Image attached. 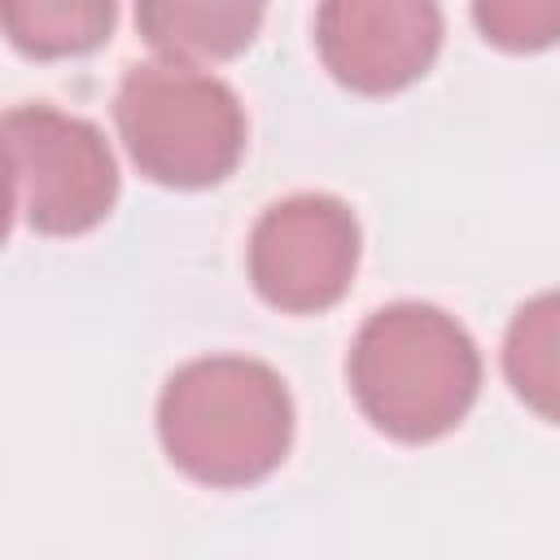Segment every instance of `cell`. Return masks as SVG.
<instances>
[{"instance_id":"7","label":"cell","mask_w":560,"mask_h":560,"mask_svg":"<svg viewBox=\"0 0 560 560\" xmlns=\"http://www.w3.org/2000/svg\"><path fill=\"white\" fill-rule=\"evenodd\" d=\"M136 26L158 61L206 70L254 44L262 9L241 0H149L136 9Z\"/></svg>"},{"instance_id":"3","label":"cell","mask_w":560,"mask_h":560,"mask_svg":"<svg viewBox=\"0 0 560 560\" xmlns=\"http://www.w3.org/2000/svg\"><path fill=\"white\" fill-rule=\"evenodd\" d=\"M114 127L136 171L162 188H214L245 158V105L210 70L140 61L114 92Z\"/></svg>"},{"instance_id":"5","label":"cell","mask_w":560,"mask_h":560,"mask_svg":"<svg viewBox=\"0 0 560 560\" xmlns=\"http://www.w3.org/2000/svg\"><path fill=\"white\" fill-rule=\"evenodd\" d=\"M359 219L332 192H293L271 201L245 241L254 293L284 315H319L337 306L359 271Z\"/></svg>"},{"instance_id":"2","label":"cell","mask_w":560,"mask_h":560,"mask_svg":"<svg viewBox=\"0 0 560 560\" xmlns=\"http://www.w3.org/2000/svg\"><path fill=\"white\" fill-rule=\"evenodd\" d=\"M346 381L363 420L407 446L446 438L481 394V350L433 302L372 311L346 354Z\"/></svg>"},{"instance_id":"10","label":"cell","mask_w":560,"mask_h":560,"mask_svg":"<svg viewBox=\"0 0 560 560\" xmlns=\"http://www.w3.org/2000/svg\"><path fill=\"white\" fill-rule=\"evenodd\" d=\"M472 22L503 52H538L560 44V0H477Z\"/></svg>"},{"instance_id":"9","label":"cell","mask_w":560,"mask_h":560,"mask_svg":"<svg viewBox=\"0 0 560 560\" xmlns=\"http://www.w3.org/2000/svg\"><path fill=\"white\" fill-rule=\"evenodd\" d=\"M114 18L118 9L109 0H9L0 9L9 44L39 61L101 48L114 31Z\"/></svg>"},{"instance_id":"8","label":"cell","mask_w":560,"mask_h":560,"mask_svg":"<svg viewBox=\"0 0 560 560\" xmlns=\"http://www.w3.org/2000/svg\"><path fill=\"white\" fill-rule=\"evenodd\" d=\"M503 381L538 416L560 424V289L516 306L503 332Z\"/></svg>"},{"instance_id":"6","label":"cell","mask_w":560,"mask_h":560,"mask_svg":"<svg viewBox=\"0 0 560 560\" xmlns=\"http://www.w3.org/2000/svg\"><path fill=\"white\" fill-rule=\"evenodd\" d=\"M438 48L442 9L429 0H328L315 9V52L359 96L411 88L429 74Z\"/></svg>"},{"instance_id":"1","label":"cell","mask_w":560,"mask_h":560,"mask_svg":"<svg viewBox=\"0 0 560 560\" xmlns=\"http://www.w3.org/2000/svg\"><path fill=\"white\" fill-rule=\"evenodd\" d=\"M158 442L197 486H258L293 446L289 385L271 363L249 354L188 359L158 394Z\"/></svg>"},{"instance_id":"4","label":"cell","mask_w":560,"mask_h":560,"mask_svg":"<svg viewBox=\"0 0 560 560\" xmlns=\"http://www.w3.org/2000/svg\"><path fill=\"white\" fill-rule=\"evenodd\" d=\"M13 223L39 236H83L118 201V162L105 131L44 101L4 114Z\"/></svg>"}]
</instances>
